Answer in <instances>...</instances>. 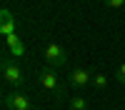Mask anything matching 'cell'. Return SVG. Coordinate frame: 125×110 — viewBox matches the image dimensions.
Masks as SVG:
<instances>
[{"label":"cell","instance_id":"6da1fadb","mask_svg":"<svg viewBox=\"0 0 125 110\" xmlns=\"http://www.w3.org/2000/svg\"><path fill=\"white\" fill-rule=\"evenodd\" d=\"M3 68H0V73H3V80L10 85V88H23L25 83V75H23V68H20L15 60H10V58H3V63H0Z\"/></svg>","mask_w":125,"mask_h":110},{"label":"cell","instance_id":"7a4b0ae2","mask_svg":"<svg viewBox=\"0 0 125 110\" xmlns=\"http://www.w3.org/2000/svg\"><path fill=\"white\" fill-rule=\"evenodd\" d=\"M3 105H5V110H40V108L33 105V100H30L28 95L18 93V90L3 95Z\"/></svg>","mask_w":125,"mask_h":110},{"label":"cell","instance_id":"3957f363","mask_svg":"<svg viewBox=\"0 0 125 110\" xmlns=\"http://www.w3.org/2000/svg\"><path fill=\"white\" fill-rule=\"evenodd\" d=\"M38 80H40V85H43L50 95H55V98H60V95H62L60 80H58V75H55V70H53V68H43V70L38 73Z\"/></svg>","mask_w":125,"mask_h":110},{"label":"cell","instance_id":"277c9868","mask_svg":"<svg viewBox=\"0 0 125 110\" xmlns=\"http://www.w3.org/2000/svg\"><path fill=\"white\" fill-rule=\"evenodd\" d=\"M45 63H48V68H62V65L68 63L65 48H60V45H55V43L45 45Z\"/></svg>","mask_w":125,"mask_h":110},{"label":"cell","instance_id":"5b68a950","mask_svg":"<svg viewBox=\"0 0 125 110\" xmlns=\"http://www.w3.org/2000/svg\"><path fill=\"white\" fill-rule=\"evenodd\" d=\"M68 83L73 88H88V85H93V73L88 68H73L68 73Z\"/></svg>","mask_w":125,"mask_h":110},{"label":"cell","instance_id":"8992f818","mask_svg":"<svg viewBox=\"0 0 125 110\" xmlns=\"http://www.w3.org/2000/svg\"><path fill=\"white\" fill-rule=\"evenodd\" d=\"M0 33H3V38L15 33V20H13V13H10L8 8L0 10Z\"/></svg>","mask_w":125,"mask_h":110},{"label":"cell","instance_id":"52a82bcc","mask_svg":"<svg viewBox=\"0 0 125 110\" xmlns=\"http://www.w3.org/2000/svg\"><path fill=\"white\" fill-rule=\"evenodd\" d=\"M5 45H8V50H10L15 58H23V55H25V48H23V43H20V38H18L15 33L5 38Z\"/></svg>","mask_w":125,"mask_h":110},{"label":"cell","instance_id":"ba28073f","mask_svg":"<svg viewBox=\"0 0 125 110\" xmlns=\"http://www.w3.org/2000/svg\"><path fill=\"white\" fill-rule=\"evenodd\" d=\"M93 88L105 90V88H108V75H105V73H95V75H93Z\"/></svg>","mask_w":125,"mask_h":110},{"label":"cell","instance_id":"9c48e42d","mask_svg":"<svg viewBox=\"0 0 125 110\" xmlns=\"http://www.w3.org/2000/svg\"><path fill=\"white\" fill-rule=\"evenodd\" d=\"M70 110H88V100L80 98V95H75L70 100Z\"/></svg>","mask_w":125,"mask_h":110},{"label":"cell","instance_id":"30bf717a","mask_svg":"<svg viewBox=\"0 0 125 110\" xmlns=\"http://www.w3.org/2000/svg\"><path fill=\"white\" fill-rule=\"evenodd\" d=\"M115 80H118V83H120V85H125V63L115 68Z\"/></svg>","mask_w":125,"mask_h":110},{"label":"cell","instance_id":"8fae6325","mask_svg":"<svg viewBox=\"0 0 125 110\" xmlns=\"http://www.w3.org/2000/svg\"><path fill=\"white\" fill-rule=\"evenodd\" d=\"M103 3H105L108 8H115V10L118 8H125V0H103Z\"/></svg>","mask_w":125,"mask_h":110}]
</instances>
